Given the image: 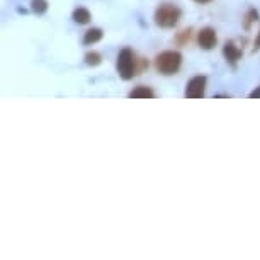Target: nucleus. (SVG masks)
Masks as SVG:
<instances>
[{
  "mask_svg": "<svg viewBox=\"0 0 260 260\" xmlns=\"http://www.w3.org/2000/svg\"><path fill=\"white\" fill-rule=\"evenodd\" d=\"M116 68L122 80H131L133 77L140 75L145 68H148V61L136 56V53L133 50L124 48V50H121L119 55H117Z\"/></svg>",
  "mask_w": 260,
  "mask_h": 260,
  "instance_id": "nucleus-1",
  "label": "nucleus"
},
{
  "mask_svg": "<svg viewBox=\"0 0 260 260\" xmlns=\"http://www.w3.org/2000/svg\"><path fill=\"white\" fill-rule=\"evenodd\" d=\"M180 67H182V55L179 51H161L160 55H156L155 58V68L156 72L161 73L165 77L175 75Z\"/></svg>",
  "mask_w": 260,
  "mask_h": 260,
  "instance_id": "nucleus-2",
  "label": "nucleus"
},
{
  "mask_svg": "<svg viewBox=\"0 0 260 260\" xmlns=\"http://www.w3.org/2000/svg\"><path fill=\"white\" fill-rule=\"evenodd\" d=\"M155 24L161 29H174L182 19V11L174 4H161L155 11Z\"/></svg>",
  "mask_w": 260,
  "mask_h": 260,
  "instance_id": "nucleus-3",
  "label": "nucleus"
},
{
  "mask_svg": "<svg viewBox=\"0 0 260 260\" xmlns=\"http://www.w3.org/2000/svg\"><path fill=\"white\" fill-rule=\"evenodd\" d=\"M206 85H208V78L204 75L192 77L185 87V97L187 99H203L206 94Z\"/></svg>",
  "mask_w": 260,
  "mask_h": 260,
  "instance_id": "nucleus-4",
  "label": "nucleus"
},
{
  "mask_svg": "<svg viewBox=\"0 0 260 260\" xmlns=\"http://www.w3.org/2000/svg\"><path fill=\"white\" fill-rule=\"evenodd\" d=\"M218 43V36H216V31L213 27H203L201 31L198 32V45L203 48V50L209 51L213 50Z\"/></svg>",
  "mask_w": 260,
  "mask_h": 260,
  "instance_id": "nucleus-5",
  "label": "nucleus"
},
{
  "mask_svg": "<svg viewBox=\"0 0 260 260\" xmlns=\"http://www.w3.org/2000/svg\"><path fill=\"white\" fill-rule=\"evenodd\" d=\"M223 56L235 68L238 65V61L242 60V50L233 41H226V45L223 46Z\"/></svg>",
  "mask_w": 260,
  "mask_h": 260,
  "instance_id": "nucleus-6",
  "label": "nucleus"
},
{
  "mask_svg": "<svg viewBox=\"0 0 260 260\" xmlns=\"http://www.w3.org/2000/svg\"><path fill=\"white\" fill-rule=\"evenodd\" d=\"M102 36H104V32H102L101 27H92L85 32V36H83V45H87V46L95 45V43L101 41Z\"/></svg>",
  "mask_w": 260,
  "mask_h": 260,
  "instance_id": "nucleus-7",
  "label": "nucleus"
},
{
  "mask_svg": "<svg viewBox=\"0 0 260 260\" xmlns=\"http://www.w3.org/2000/svg\"><path fill=\"white\" fill-rule=\"evenodd\" d=\"M129 97L131 99H155V92L150 87L140 85L129 92Z\"/></svg>",
  "mask_w": 260,
  "mask_h": 260,
  "instance_id": "nucleus-8",
  "label": "nucleus"
},
{
  "mask_svg": "<svg viewBox=\"0 0 260 260\" xmlns=\"http://www.w3.org/2000/svg\"><path fill=\"white\" fill-rule=\"evenodd\" d=\"M72 17H73V21H75L77 24H89L90 19H92L90 12L87 11L85 7L75 9V11H73V14H72Z\"/></svg>",
  "mask_w": 260,
  "mask_h": 260,
  "instance_id": "nucleus-9",
  "label": "nucleus"
},
{
  "mask_svg": "<svg viewBox=\"0 0 260 260\" xmlns=\"http://www.w3.org/2000/svg\"><path fill=\"white\" fill-rule=\"evenodd\" d=\"M257 21H258V12H257V9H248L247 16H245V19H243V29H245V31H250L252 24H253V22H257Z\"/></svg>",
  "mask_w": 260,
  "mask_h": 260,
  "instance_id": "nucleus-10",
  "label": "nucleus"
},
{
  "mask_svg": "<svg viewBox=\"0 0 260 260\" xmlns=\"http://www.w3.org/2000/svg\"><path fill=\"white\" fill-rule=\"evenodd\" d=\"M190 36H192V27L184 29V31L177 32V36H175V43H177L179 46H185L190 41Z\"/></svg>",
  "mask_w": 260,
  "mask_h": 260,
  "instance_id": "nucleus-11",
  "label": "nucleus"
},
{
  "mask_svg": "<svg viewBox=\"0 0 260 260\" xmlns=\"http://www.w3.org/2000/svg\"><path fill=\"white\" fill-rule=\"evenodd\" d=\"M31 9L34 14L38 16H43L48 11V2L46 0H31Z\"/></svg>",
  "mask_w": 260,
  "mask_h": 260,
  "instance_id": "nucleus-12",
  "label": "nucleus"
},
{
  "mask_svg": "<svg viewBox=\"0 0 260 260\" xmlns=\"http://www.w3.org/2000/svg\"><path fill=\"white\" fill-rule=\"evenodd\" d=\"M85 63L89 67H97V65H101L102 63V56H101V53H97V51H89L85 55Z\"/></svg>",
  "mask_w": 260,
  "mask_h": 260,
  "instance_id": "nucleus-13",
  "label": "nucleus"
},
{
  "mask_svg": "<svg viewBox=\"0 0 260 260\" xmlns=\"http://www.w3.org/2000/svg\"><path fill=\"white\" fill-rule=\"evenodd\" d=\"M250 99H260V85L257 87V89H255V90H252V92H250Z\"/></svg>",
  "mask_w": 260,
  "mask_h": 260,
  "instance_id": "nucleus-14",
  "label": "nucleus"
},
{
  "mask_svg": "<svg viewBox=\"0 0 260 260\" xmlns=\"http://www.w3.org/2000/svg\"><path fill=\"white\" fill-rule=\"evenodd\" d=\"M258 50H260V32H258L257 39H255V45H253V51H258Z\"/></svg>",
  "mask_w": 260,
  "mask_h": 260,
  "instance_id": "nucleus-15",
  "label": "nucleus"
},
{
  "mask_svg": "<svg viewBox=\"0 0 260 260\" xmlns=\"http://www.w3.org/2000/svg\"><path fill=\"white\" fill-rule=\"evenodd\" d=\"M196 4H209V2H213V0H194Z\"/></svg>",
  "mask_w": 260,
  "mask_h": 260,
  "instance_id": "nucleus-16",
  "label": "nucleus"
}]
</instances>
